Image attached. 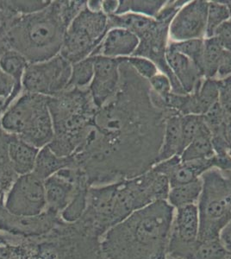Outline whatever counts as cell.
<instances>
[{
    "label": "cell",
    "mask_w": 231,
    "mask_h": 259,
    "mask_svg": "<svg viewBox=\"0 0 231 259\" xmlns=\"http://www.w3.org/2000/svg\"><path fill=\"white\" fill-rule=\"evenodd\" d=\"M94 56L74 63L72 65V74L68 89H88L94 78Z\"/></svg>",
    "instance_id": "cell-28"
},
{
    "label": "cell",
    "mask_w": 231,
    "mask_h": 259,
    "mask_svg": "<svg viewBox=\"0 0 231 259\" xmlns=\"http://www.w3.org/2000/svg\"><path fill=\"white\" fill-rule=\"evenodd\" d=\"M72 64L61 55L29 64L22 80V91L54 97L69 87Z\"/></svg>",
    "instance_id": "cell-8"
},
{
    "label": "cell",
    "mask_w": 231,
    "mask_h": 259,
    "mask_svg": "<svg viewBox=\"0 0 231 259\" xmlns=\"http://www.w3.org/2000/svg\"><path fill=\"white\" fill-rule=\"evenodd\" d=\"M90 186L87 182L81 183L67 208L62 211V219L68 222H73L81 217L87 207L88 189Z\"/></svg>",
    "instance_id": "cell-31"
},
{
    "label": "cell",
    "mask_w": 231,
    "mask_h": 259,
    "mask_svg": "<svg viewBox=\"0 0 231 259\" xmlns=\"http://www.w3.org/2000/svg\"><path fill=\"white\" fill-rule=\"evenodd\" d=\"M166 59L170 69L186 94H192L205 79L192 60L167 49Z\"/></svg>",
    "instance_id": "cell-16"
},
{
    "label": "cell",
    "mask_w": 231,
    "mask_h": 259,
    "mask_svg": "<svg viewBox=\"0 0 231 259\" xmlns=\"http://www.w3.org/2000/svg\"><path fill=\"white\" fill-rule=\"evenodd\" d=\"M230 19L228 7L222 1H210L208 6L207 27L205 38L213 37L217 29Z\"/></svg>",
    "instance_id": "cell-30"
},
{
    "label": "cell",
    "mask_w": 231,
    "mask_h": 259,
    "mask_svg": "<svg viewBox=\"0 0 231 259\" xmlns=\"http://www.w3.org/2000/svg\"><path fill=\"white\" fill-rule=\"evenodd\" d=\"M205 39H194L188 41H170L167 49L181 54L192 60L202 73L203 56L205 50Z\"/></svg>",
    "instance_id": "cell-27"
},
{
    "label": "cell",
    "mask_w": 231,
    "mask_h": 259,
    "mask_svg": "<svg viewBox=\"0 0 231 259\" xmlns=\"http://www.w3.org/2000/svg\"><path fill=\"white\" fill-rule=\"evenodd\" d=\"M39 150L37 148L19 139L18 136L11 134L8 155L12 168L18 176L33 172Z\"/></svg>",
    "instance_id": "cell-17"
},
{
    "label": "cell",
    "mask_w": 231,
    "mask_h": 259,
    "mask_svg": "<svg viewBox=\"0 0 231 259\" xmlns=\"http://www.w3.org/2000/svg\"><path fill=\"white\" fill-rule=\"evenodd\" d=\"M132 68L145 80H150L151 78L158 74V68L150 60L137 56H130L124 58Z\"/></svg>",
    "instance_id": "cell-34"
},
{
    "label": "cell",
    "mask_w": 231,
    "mask_h": 259,
    "mask_svg": "<svg viewBox=\"0 0 231 259\" xmlns=\"http://www.w3.org/2000/svg\"><path fill=\"white\" fill-rule=\"evenodd\" d=\"M209 1H188L173 18L169 27L172 41L205 39Z\"/></svg>",
    "instance_id": "cell-12"
},
{
    "label": "cell",
    "mask_w": 231,
    "mask_h": 259,
    "mask_svg": "<svg viewBox=\"0 0 231 259\" xmlns=\"http://www.w3.org/2000/svg\"><path fill=\"white\" fill-rule=\"evenodd\" d=\"M167 259H179V258H176V257H171V256H167Z\"/></svg>",
    "instance_id": "cell-50"
},
{
    "label": "cell",
    "mask_w": 231,
    "mask_h": 259,
    "mask_svg": "<svg viewBox=\"0 0 231 259\" xmlns=\"http://www.w3.org/2000/svg\"><path fill=\"white\" fill-rule=\"evenodd\" d=\"M202 191L198 200L199 240L218 239L231 221V179L213 168L201 177Z\"/></svg>",
    "instance_id": "cell-6"
},
{
    "label": "cell",
    "mask_w": 231,
    "mask_h": 259,
    "mask_svg": "<svg viewBox=\"0 0 231 259\" xmlns=\"http://www.w3.org/2000/svg\"><path fill=\"white\" fill-rule=\"evenodd\" d=\"M213 37L219 41L223 49L231 52V20L227 21L217 29Z\"/></svg>",
    "instance_id": "cell-39"
},
{
    "label": "cell",
    "mask_w": 231,
    "mask_h": 259,
    "mask_svg": "<svg viewBox=\"0 0 231 259\" xmlns=\"http://www.w3.org/2000/svg\"><path fill=\"white\" fill-rule=\"evenodd\" d=\"M199 233V210L196 204L177 208L170 234L168 256L189 259Z\"/></svg>",
    "instance_id": "cell-10"
},
{
    "label": "cell",
    "mask_w": 231,
    "mask_h": 259,
    "mask_svg": "<svg viewBox=\"0 0 231 259\" xmlns=\"http://www.w3.org/2000/svg\"><path fill=\"white\" fill-rule=\"evenodd\" d=\"M229 252L220 239H198L189 259H227Z\"/></svg>",
    "instance_id": "cell-29"
},
{
    "label": "cell",
    "mask_w": 231,
    "mask_h": 259,
    "mask_svg": "<svg viewBox=\"0 0 231 259\" xmlns=\"http://www.w3.org/2000/svg\"><path fill=\"white\" fill-rule=\"evenodd\" d=\"M7 244H9V240L0 233V245H7Z\"/></svg>",
    "instance_id": "cell-47"
},
{
    "label": "cell",
    "mask_w": 231,
    "mask_h": 259,
    "mask_svg": "<svg viewBox=\"0 0 231 259\" xmlns=\"http://www.w3.org/2000/svg\"><path fill=\"white\" fill-rule=\"evenodd\" d=\"M218 80L219 104L223 109L231 107V76Z\"/></svg>",
    "instance_id": "cell-40"
},
{
    "label": "cell",
    "mask_w": 231,
    "mask_h": 259,
    "mask_svg": "<svg viewBox=\"0 0 231 259\" xmlns=\"http://www.w3.org/2000/svg\"><path fill=\"white\" fill-rule=\"evenodd\" d=\"M119 6V1L106 0L102 1V12L107 16L115 15Z\"/></svg>",
    "instance_id": "cell-44"
},
{
    "label": "cell",
    "mask_w": 231,
    "mask_h": 259,
    "mask_svg": "<svg viewBox=\"0 0 231 259\" xmlns=\"http://www.w3.org/2000/svg\"><path fill=\"white\" fill-rule=\"evenodd\" d=\"M139 45V39L133 33L122 28H113L106 33L100 46L91 56L108 58H127L133 56Z\"/></svg>",
    "instance_id": "cell-15"
},
{
    "label": "cell",
    "mask_w": 231,
    "mask_h": 259,
    "mask_svg": "<svg viewBox=\"0 0 231 259\" xmlns=\"http://www.w3.org/2000/svg\"><path fill=\"white\" fill-rule=\"evenodd\" d=\"M86 3L51 1L41 12L21 15L6 37L10 49L24 56L29 64L58 56L68 27Z\"/></svg>",
    "instance_id": "cell-3"
},
{
    "label": "cell",
    "mask_w": 231,
    "mask_h": 259,
    "mask_svg": "<svg viewBox=\"0 0 231 259\" xmlns=\"http://www.w3.org/2000/svg\"><path fill=\"white\" fill-rule=\"evenodd\" d=\"M68 168H78L74 157L57 156L47 145L39 150L33 173L44 181L58 171Z\"/></svg>",
    "instance_id": "cell-20"
},
{
    "label": "cell",
    "mask_w": 231,
    "mask_h": 259,
    "mask_svg": "<svg viewBox=\"0 0 231 259\" xmlns=\"http://www.w3.org/2000/svg\"><path fill=\"white\" fill-rule=\"evenodd\" d=\"M8 4V1H0V40H6L16 21L20 17Z\"/></svg>",
    "instance_id": "cell-33"
},
{
    "label": "cell",
    "mask_w": 231,
    "mask_h": 259,
    "mask_svg": "<svg viewBox=\"0 0 231 259\" xmlns=\"http://www.w3.org/2000/svg\"><path fill=\"white\" fill-rule=\"evenodd\" d=\"M150 90L149 81L121 58L119 88L96 110L73 155L93 185L134 178L156 164L167 117L153 103Z\"/></svg>",
    "instance_id": "cell-1"
},
{
    "label": "cell",
    "mask_w": 231,
    "mask_h": 259,
    "mask_svg": "<svg viewBox=\"0 0 231 259\" xmlns=\"http://www.w3.org/2000/svg\"><path fill=\"white\" fill-rule=\"evenodd\" d=\"M108 31V16L85 5L68 27L60 55L72 65L86 59Z\"/></svg>",
    "instance_id": "cell-7"
},
{
    "label": "cell",
    "mask_w": 231,
    "mask_h": 259,
    "mask_svg": "<svg viewBox=\"0 0 231 259\" xmlns=\"http://www.w3.org/2000/svg\"><path fill=\"white\" fill-rule=\"evenodd\" d=\"M29 63L24 56L10 49L0 58V69L14 80L16 85L22 89V80Z\"/></svg>",
    "instance_id": "cell-24"
},
{
    "label": "cell",
    "mask_w": 231,
    "mask_h": 259,
    "mask_svg": "<svg viewBox=\"0 0 231 259\" xmlns=\"http://www.w3.org/2000/svg\"><path fill=\"white\" fill-rule=\"evenodd\" d=\"M85 182H87V178L79 168H64L44 180L47 200L46 211L52 213L64 211L73 200L80 184Z\"/></svg>",
    "instance_id": "cell-11"
},
{
    "label": "cell",
    "mask_w": 231,
    "mask_h": 259,
    "mask_svg": "<svg viewBox=\"0 0 231 259\" xmlns=\"http://www.w3.org/2000/svg\"><path fill=\"white\" fill-rule=\"evenodd\" d=\"M224 49L215 37L205 39L202 74L205 79H216Z\"/></svg>",
    "instance_id": "cell-26"
},
{
    "label": "cell",
    "mask_w": 231,
    "mask_h": 259,
    "mask_svg": "<svg viewBox=\"0 0 231 259\" xmlns=\"http://www.w3.org/2000/svg\"><path fill=\"white\" fill-rule=\"evenodd\" d=\"M12 101L11 99H7V98H0V119L3 117L6 110L9 108V106L12 105Z\"/></svg>",
    "instance_id": "cell-45"
},
{
    "label": "cell",
    "mask_w": 231,
    "mask_h": 259,
    "mask_svg": "<svg viewBox=\"0 0 231 259\" xmlns=\"http://www.w3.org/2000/svg\"><path fill=\"white\" fill-rule=\"evenodd\" d=\"M175 208L158 200L135 211L101 237L106 259H167Z\"/></svg>",
    "instance_id": "cell-2"
},
{
    "label": "cell",
    "mask_w": 231,
    "mask_h": 259,
    "mask_svg": "<svg viewBox=\"0 0 231 259\" xmlns=\"http://www.w3.org/2000/svg\"><path fill=\"white\" fill-rule=\"evenodd\" d=\"M214 156H216V154L212 144V136L211 131L205 124L199 135L184 148L180 155V159L182 162H188L194 160L208 159Z\"/></svg>",
    "instance_id": "cell-21"
},
{
    "label": "cell",
    "mask_w": 231,
    "mask_h": 259,
    "mask_svg": "<svg viewBox=\"0 0 231 259\" xmlns=\"http://www.w3.org/2000/svg\"><path fill=\"white\" fill-rule=\"evenodd\" d=\"M10 50L9 45L7 44L6 40H0V58L3 56V54L6 50Z\"/></svg>",
    "instance_id": "cell-46"
},
{
    "label": "cell",
    "mask_w": 231,
    "mask_h": 259,
    "mask_svg": "<svg viewBox=\"0 0 231 259\" xmlns=\"http://www.w3.org/2000/svg\"><path fill=\"white\" fill-rule=\"evenodd\" d=\"M8 4L19 15H29L47 8L51 1H8Z\"/></svg>",
    "instance_id": "cell-36"
},
{
    "label": "cell",
    "mask_w": 231,
    "mask_h": 259,
    "mask_svg": "<svg viewBox=\"0 0 231 259\" xmlns=\"http://www.w3.org/2000/svg\"><path fill=\"white\" fill-rule=\"evenodd\" d=\"M222 2H223V3H224V4H225L226 6H227V7H228V12H229V14H230V20H231V1H228V0H227V1H226V0H223V1H222Z\"/></svg>",
    "instance_id": "cell-48"
},
{
    "label": "cell",
    "mask_w": 231,
    "mask_h": 259,
    "mask_svg": "<svg viewBox=\"0 0 231 259\" xmlns=\"http://www.w3.org/2000/svg\"><path fill=\"white\" fill-rule=\"evenodd\" d=\"M181 118L180 115H173L166 118L163 139L156 163L181 155L183 151Z\"/></svg>",
    "instance_id": "cell-19"
},
{
    "label": "cell",
    "mask_w": 231,
    "mask_h": 259,
    "mask_svg": "<svg viewBox=\"0 0 231 259\" xmlns=\"http://www.w3.org/2000/svg\"><path fill=\"white\" fill-rule=\"evenodd\" d=\"M188 115H204L219 102V85L216 79H204L196 90L189 94Z\"/></svg>",
    "instance_id": "cell-18"
},
{
    "label": "cell",
    "mask_w": 231,
    "mask_h": 259,
    "mask_svg": "<svg viewBox=\"0 0 231 259\" xmlns=\"http://www.w3.org/2000/svg\"><path fill=\"white\" fill-rule=\"evenodd\" d=\"M231 76V52L224 50L217 69L216 80H223Z\"/></svg>",
    "instance_id": "cell-41"
},
{
    "label": "cell",
    "mask_w": 231,
    "mask_h": 259,
    "mask_svg": "<svg viewBox=\"0 0 231 259\" xmlns=\"http://www.w3.org/2000/svg\"><path fill=\"white\" fill-rule=\"evenodd\" d=\"M54 138L49 146L57 156H73L85 141L98 109L88 89H68L50 97Z\"/></svg>",
    "instance_id": "cell-4"
},
{
    "label": "cell",
    "mask_w": 231,
    "mask_h": 259,
    "mask_svg": "<svg viewBox=\"0 0 231 259\" xmlns=\"http://www.w3.org/2000/svg\"><path fill=\"white\" fill-rule=\"evenodd\" d=\"M0 259H23V251L10 244L0 245Z\"/></svg>",
    "instance_id": "cell-42"
},
{
    "label": "cell",
    "mask_w": 231,
    "mask_h": 259,
    "mask_svg": "<svg viewBox=\"0 0 231 259\" xmlns=\"http://www.w3.org/2000/svg\"><path fill=\"white\" fill-rule=\"evenodd\" d=\"M94 74L88 88L91 100L99 109L113 97L120 83L121 58L95 56Z\"/></svg>",
    "instance_id": "cell-13"
},
{
    "label": "cell",
    "mask_w": 231,
    "mask_h": 259,
    "mask_svg": "<svg viewBox=\"0 0 231 259\" xmlns=\"http://www.w3.org/2000/svg\"><path fill=\"white\" fill-rule=\"evenodd\" d=\"M227 259H231V253L228 255V257H227Z\"/></svg>",
    "instance_id": "cell-51"
},
{
    "label": "cell",
    "mask_w": 231,
    "mask_h": 259,
    "mask_svg": "<svg viewBox=\"0 0 231 259\" xmlns=\"http://www.w3.org/2000/svg\"><path fill=\"white\" fill-rule=\"evenodd\" d=\"M49 100L48 96L23 92L6 110L0 125L39 150L47 146L54 138Z\"/></svg>",
    "instance_id": "cell-5"
},
{
    "label": "cell",
    "mask_w": 231,
    "mask_h": 259,
    "mask_svg": "<svg viewBox=\"0 0 231 259\" xmlns=\"http://www.w3.org/2000/svg\"><path fill=\"white\" fill-rule=\"evenodd\" d=\"M215 156L208 159L194 160L182 162L180 156H175L158 162L153 167V169L168 178L170 187L192 183L199 179L205 172L215 168Z\"/></svg>",
    "instance_id": "cell-14"
},
{
    "label": "cell",
    "mask_w": 231,
    "mask_h": 259,
    "mask_svg": "<svg viewBox=\"0 0 231 259\" xmlns=\"http://www.w3.org/2000/svg\"><path fill=\"white\" fill-rule=\"evenodd\" d=\"M202 180L200 177L192 183L171 188L167 201L176 209L196 204L202 191Z\"/></svg>",
    "instance_id": "cell-23"
},
{
    "label": "cell",
    "mask_w": 231,
    "mask_h": 259,
    "mask_svg": "<svg viewBox=\"0 0 231 259\" xmlns=\"http://www.w3.org/2000/svg\"><path fill=\"white\" fill-rule=\"evenodd\" d=\"M166 3L167 1L164 0H121L115 15L134 13L155 18Z\"/></svg>",
    "instance_id": "cell-25"
},
{
    "label": "cell",
    "mask_w": 231,
    "mask_h": 259,
    "mask_svg": "<svg viewBox=\"0 0 231 259\" xmlns=\"http://www.w3.org/2000/svg\"><path fill=\"white\" fill-rule=\"evenodd\" d=\"M148 81L150 83L152 91L155 92L156 95H158L161 97L169 95L170 93L173 92L169 78L161 73H158Z\"/></svg>",
    "instance_id": "cell-38"
},
{
    "label": "cell",
    "mask_w": 231,
    "mask_h": 259,
    "mask_svg": "<svg viewBox=\"0 0 231 259\" xmlns=\"http://www.w3.org/2000/svg\"><path fill=\"white\" fill-rule=\"evenodd\" d=\"M224 110V117L218 129L211 133L212 139L225 143L228 154L231 156V107Z\"/></svg>",
    "instance_id": "cell-35"
},
{
    "label": "cell",
    "mask_w": 231,
    "mask_h": 259,
    "mask_svg": "<svg viewBox=\"0 0 231 259\" xmlns=\"http://www.w3.org/2000/svg\"><path fill=\"white\" fill-rule=\"evenodd\" d=\"M204 117L201 115H186L181 118L182 143L183 150L193 139L199 135L205 125ZM183 152V151H182Z\"/></svg>",
    "instance_id": "cell-32"
},
{
    "label": "cell",
    "mask_w": 231,
    "mask_h": 259,
    "mask_svg": "<svg viewBox=\"0 0 231 259\" xmlns=\"http://www.w3.org/2000/svg\"><path fill=\"white\" fill-rule=\"evenodd\" d=\"M219 239L226 250L231 253V221L221 231Z\"/></svg>",
    "instance_id": "cell-43"
},
{
    "label": "cell",
    "mask_w": 231,
    "mask_h": 259,
    "mask_svg": "<svg viewBox=\"0 0 231 259\" xmlns=\"http://www.w3.org/2000/svg\"><path fill=\"white\" fill-rule=\"evenodd\" d=\"M222 172L223 174L225 175L226 177L231 179V170L222 171Z\"/></svg>",
    "instance_id": "cell-49"
},
{
    "label": "cell",
    "mask_w": 231,
    "mask_h": 259,
    "mask_svg": "<svg viewBox=\"0 0 231 259\" xmlns=\"http://www.w3.org/2000/svg\"><path fill=\"white\" fill-rule=\"evenodd\" d=\"M22 93L14 80L0 69V98H7L14 101Z\"/></svg>",
    "instance_id": "cell-37"
},
{
    "label": "cell",
    "mask_w": 231,
    "mask_h": 259,
    "mask_svg": "<svg viewBox=\"0 0 231 259\" xmlns=\"http://www.w3.org/2000/svg\"><path fill=\"white\" fill-rule=\"evenodd\" d=\"M5 208L20 219L36 218L47 210L44 181L33 172L19 176L5 198Z\"/></svg>",
    "instance_id": "cell-9"
},
{
    "label": "cell",
    "mask_w": 231,
    "mask_h": 259,
    "mask_svg": "<svg viewBox=\"0 0 231 259\" xmlns=\"http://www.w3.org/2000/svg\"><path fill=\"white\" fill-rule=\"evenodd\" d=\"M11 134L0 125V197L7 194L15 181L19 177L12 168L8 155Z\"/></svg>",
    "instance_id": "cell-22"
}]
</instances>
